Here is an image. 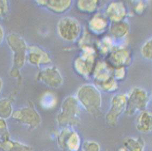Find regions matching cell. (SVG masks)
<instances>
[{"mask_svg":"<svg viewBox=\"0 0 152 151\" xmlns=\"http://www.w3.org/2000/svg\"><path fill=\"white\" fill-rule=\"evenodd\" d=\"M4 38V31L2 27L0 25V44L2 42Z\"/></svg>","mask_w":152,"mask_h":151,"instance_id":"cell-28","label":"cell"},{"mask_svg":"<svg viewBox=\"0 0 152 151\" xmlns=\"http://www.w3.org/2000/svg\"><path fill=\"white\" fill-rule=\"evenodd\" d=\"M9 47L14 53V62L17 68H21L24 65L26 52V44L19 35L11 34L7 38Z\"/></svg>","mask_w":152,"mask_h":151,"instance_id":"cell-5","label":"cell"},{"mask_svg":"<svg viewBox=\"0 0 152 151\" xmlns=\"http://www.w3.org/2000/svg\"><path fill=\"white\" fill-rule=\"evenodd\" d=\"M96 1H80L79 6L85 10H93L96 6Z\"/></svg>","mask_w":152,"mask_h":151,"instance_id":"cell-24","label":"cell"},{"mask_svg":"<svg viewBox=\"0 0 152 151\" xmlns=\"http://www.w3.org/2000/svg\"><path fill=\"white\" fill-rule=\"evenodd\" d=\"M119 151H126V149L124 148H120Z\"/></svg>","mask_w":152,"mask_h":151,"instance_id":"cell-30","label":"cell"},{"mask_svg":"<svg viewBox=\"0 0 152 151\" xmlns=\"http://www.w3.org/2000/svg\"><path fill=\"white\" fill-rule=\"evenodd\" d=\"M77 99L86 111L91 114L98 113L101 106V97L96 86L86 84L79 88Z\"/></svg>","mask_w":152,"mask_h":151,"instance_id":"cell-2","label":"cell"},{"mask_svg":"<svg viewBox=\"0 0 152 151\" xmlns=\"http://www.w3.org/2000/svg\"><path fill=\"white\" fill-rule=\"evenodd\" d=\"M149 102V97L145 89L136 87L127 96L125 113L128 115H132L138 111H144Z\"/></svg>","mask_w":152,"mask_h":151,"instance_id":"cell-3","label":"cell"},{"mask_svg":"<svg viewBox=\"0 0 152 151\" xmlns=\"http://www.w3.org/2000/svg\"><path fill=\"white\" fill-rule=\"evenodd\" d=\"M29 60L34 65H39L40 63H47L50 61L46 53L37 47H31Z\"/></svg>","mask_w":152,"mask_h":151,"instance_id":"cell-13","label":"cell"},{"mask_svg":"<svg viewBox=\"0 0 152 151\" xmlns=\"http://www.w3.org/2000/svg\"><path fill=\"white\" fill-rule=\"evenodd\" d=\"M137 6H136V11L138 12V13H141L145 9V4H144L143 2L140 1L138 3H137Z\"/></svg>","mask_w":152,"mask_h":151,"instance_id":"cell-27","label":"cell"},{"mask_svg":"<svg viewBox=\"0 0 152 151\" xmlns=\"http://www.w3.org/2000/svg\"><path fill=\"white\" fill-rule=\"evenodd\" d=\"M12 116L17 121L31 129L37 128L41 122V117L38 112L31 107H25L15 111Z\"/></svg>","mask_w":152,"mask_h":151,"instance_id":"cell-7","label":"cell"},{"mask_svg":"<svg viewBox=\"0 0 152 151\" xmlns=\"http://www.w3.org/2000/svg\"><path fill=\"white\" fill-rule=\"evenodd\" d=\"M83 151H100V147L97 142L93 140L85 141L83 145Z\"/></svg>","mask_w":152,"mask_h":151,"instance_id":"cell-22","label":"cell"},{"mask_svg":"<svg viewBox=\"0 0 152 151\" xmlns=\"http://www.w3.org/2000/svg\"><path fill=\"white\" fill-rule=\"evenodd\" d=\"M91 27L94 31L101 32L107 27V21L102 17H95L91 22Z\"/></svg>","mask_w":152,"mask_h":151,"instance_id":"cell-20","label":"cell"},{"mask_svg":"<svg viewBox=\"0 0 152 151\" xmlns=\"http://www.w3.org/2000/svg\"><path fill=\"white\" fill-rule=\"evenodd\" d=\"M40 81L52 88H58L63 83V78L59 71L55 68H48L41 70L38 75Z\"/></svg>","mask_w":152,"mask_h":151,"instance_id":"cell-9","label":"cell"},{"mask_svg":"<svg viewBox=\"0 0 152 151\" xmlns=\"http://www.w3.org/2000/svg\"><path fill=\"white\" fill-rule=\"evenodd\" d=\"M58 30L63 38L66 40L73 41L79 36L80 27L76 19L66 17L59 22Z\"/></svg>","mask_w":152,"mask_h":151,"instance_id":"cell-8","label":"cell"},{"mask_svg":"<svg viewBox=\"0 0 152 151\" xmlns=\"http://www.w3.org/2000/svg\"><path fill=\"white\" fill-rule=\"evenodd\" d=\"M127 95L117 94L113 97L111 106L106 116V121L109 125L114 126L117 123L120 115L125 111Z\"/></svg>","mask_w":152,"mask_h":151,"instance_id":"cell-6","label":"cell"},{"mask_svg":"<svg viewBox=\"0 0 152 151\" xmlns=\"http://www.w3.org/2000/svg\"><path fill=\"white\" fill-rule=\"evenodd\" d=\"M107 13L109 18L113 22L122 21L126 16V9L121 2H114L109 6Z\"/></svg>","mask_w":152,"mask_h":151,"instance_id":"cell-10","label":"cell"},{"mask_svg":"<svg viewBox=\"0 0 152 151\" xmlns=\"http://www.w3.org/2000/svg\"><path fill=\"white\" fill-rule=\"evenodd\" d=\"M2 86H3V82H2V79L0 78V92L2 90Z\"/></svg>","mask_w":152,"mask_h":151,"instance_id":"cell-29","label":"cell"},{"mask_svg":"<svg viewBox=\"0 0 152 151\" xmlns=\"http://www.w3.org/2000/svg\"><path fill=\"white\" fill-rule=\"evenodd\" d=\"M57 143L62 151H78L81 140L78 133L72 128H64L57 135Z\"/></svg>","mask_w":152,"mask_h":151,"instance_id":"cell-4","label":"cell"},{"mask_svg":"<svg viewBox=\"0 0 152 151\" xmlns=\"http://www.w3.org/2000/svg\"><path fill=\"white\" fill-rule=\"evenodd\" d=\"M124 75H125V70L124 68H118L115 72V78L117 79H122L124 78Z\"/></svg>","mask_w":152,"mask_h":151,"instance_id":"cell-26","label":"cell"},{"mask_svg":"<svg viewBox=\"0 0 152 151\" xmlns=\"http://www.w3.org/2000/svg\"><path fill=\"white\" fill-rule=\"evenodd\" d=\"M9 135L8 130L5 120L0 119V137L3 140L8 139Z\"/></svg>","mask_w":152,"mask_h":151,"instance_id":"cell-23","label":"cell"},{"mask_svg":"<svg viewBox=\"0 0 152 151\" xmlns=\"http://www.w3.org/2000/svg\"><path fill=\"white\" fill-rule=\"evenodd\" d=\"M1 148L6 151H32L29 146L18 142L9 140L8 138L3 139L0 143Z\"/></svg>","mask_w":152,"mask_h":151,"instance_id":"cell-14","label":"cell"},{"mask_svg":"<svg viewBox=\"0 0 152 151\" xmlns=\"http://www.w3.org/2000/svg\"><path fill=\"white\" fill-rule=\"evenodd\" d=\"M49 8L56 11H64L66 10L70 6L71 1H46Z\"/></svg>","mask_w":152,"mask_h":151,"instance_id":"cell-18","label":"cell"},{"mask_svg":"<svg viewBox=\"0 0 152 151\" xmlns=\"http://www.w3.org/2000/svg\"><path fill=\"white\" fill-rule=\"evenodd\" d=\"M136 128L139 132L148 133L152 130V113L142 111L137 119Z\"/></svg>","mask_w":152,"mask_h":151,"instance_id":"cell-11","label":"cell"},{"mask_svg":"<svg viewBox=\"0 0 152 151\" xmlns=\"http://www.w3.org/2000/svg\"><path fill=\"white\" fill-rule=\"evenodd\" d=\"M124 148L129 151H144V143L140 138L128 137L123 140Z\"/></svg>","mask_w":152,"mask_h":151,"instance_id":"cell-15","label":"cell"},{"mask_svg":"<svg viewBox=\"0 0 152 151\" xmlns=\"http://www.w3.org/2000/svg\"><path fill=\"white\" fill-rule=\"evenodd\" d=\"M41 105L45 108H51L56 104V98L51 92H47L41 99Z\"/></svg>","mask_w":152,"mask_h":151,"instance_id":"cell-19","label":"cell"},{"mask_svg":"<svg viewBox=\"0 0 152 151\" xmlns=\"http://www.w3.org/2000/svg\"><path fill=\"white\" fill-rule=\"evenodd\" d=\"M7 9V2L5 1H0V17L5 15Z\"/></svg>","mask_w":152,"mask_h":151,"instance_id":"cell-25","label":"cell"},{"mask_svg":"<svg viewBox=\"0 0 152 151\" xmlns=\"http://www.w3.org/2000/svg\"><path fill=\"white\" fill-rule=\"evenodd\" d=\"M110 62L113 65L119 68H123V66L127 65L130 60V56L129 52L126 50H118L111 54L109 57Z\"/></svg>","mask_w":152,"mask_h":151,"instance_id":"cell-12","label":"cell"},{"mask_svg":"<svg viewBox=\"0 0 152 151\" xmlns=\"http://www.w3.org/2000/svg\"><path fill=\"white\" fill-rule=\"evenodd\" d=\"M80 106L76 97L69 96L63 102L57 116L58 125L64 128H72L79 123Z\"/></svg>","mask_w":152,"mask_h":151,"instance_id":"cell-1","label":"cell"},{"mask_svg":"<svg viewBox=\"0 0 152 151\" xmlns=\"http://www.w3.org/2000/svg\"><path fill=\"white\" fill-rule=\"evenodd\" d=\"M129 26L126 22H113L110 28V32L114 36L117 38H122L126 35L129 32Z\"/></svg>","mask_w":152,"mask_h":151,"instance_id":"cell-16","label":"cell"},{"mask_svg":"<svg viewBox=\"0 0 152 151\" xmlns=\"http://www.w3.org/2000/svg\"><path fill=\"white\" fill-rule=\"evenodd\" d=\"M12 114V106L10 101L6 98L0 99V119H8Z\"/></svg>","mask_w":152,"mask_h":151,"instance_id":"cell-17","label":"cell"},{"mask_svg":"<svg viewBox=\"0 0 152 151\" xmlns=\"http://www.w3.org/2000/svg\"><path fill=\"white\" fill-rule=\"evenodd\" d=\"M142 56L145 59L152 60V37L144 43L141 49Z\"/></svg>","mask_w":152,"mask_h":151,"instance_id":"cell-21","label":"cell"}]
</instances>
